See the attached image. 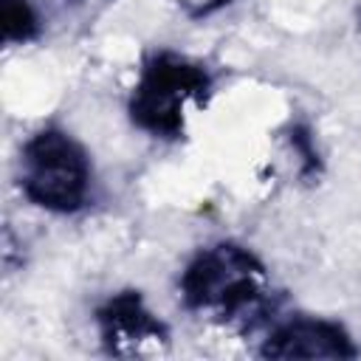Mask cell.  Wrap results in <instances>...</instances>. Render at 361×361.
<instances>
[{
  "label": "cell",
  "mask_w": 361,
  "mask_h": 361,
  "mask_svg": "<svg viewBox=\"0 0 361 361\" xmlns=\"http://www.w3.org/2000/svg\"><path fill=\"white\" fill-rule=\"evenodd\" d=\"M268 358H347L355 355V347L341 327L330 322H290L279 327L262 347Z\"/></svg>",
  "instance_id": "cell-5"
},
{
  "label": "cell",
  "mask_w": 361,
  "mask_h": 361,
  "mask_svg": "<svg viewBox=\"0 0 361 361\" xmlns=\"http://www.w3.org/2000/svg\"><path fill=\"white\" fill-rule=\"evenodd\" d=\"M90 166L82 147L59 130L37 133L23 149V189L28 200L54 212H73L85 203Z\"/></svg>",
  "instance_id": "cell-2"
},
{
  "label": "cell",
  "mask_w": 361,
  "mask_h": 361,
  "mask_svg": "<svg viewBox=\"0 0 361 361\" xmlns=\"http://www.w3.org/2000/svg\"><path fill=\"white\" fill-rule=\"evenodd\" d=\"M203 90L206 76L200 68L175 56H158L135 87L133 118L152 133L175 135L180 130L183 104L189 99H200Z\"/></svg>",
  "instance_id": "cell-3"
},
{
  "label": "cell",
  "mask_w": 361,
  "mask_h": 361,
  "mask_svg": "<svg viewBox=\"0 0 361 361\" xmlns=\"http://www.w3.org/2000/svg\"><path fill=\"white\" fill-rule=\"evenodd\" d=\"M0 20H3V39H28L37 31V17L25 0H0Z\"/></svg>",
  "instance_id": "cell-6"
},
{
  "label": "cell",
  "mask_w": 361,
  "mask_h": 361,
  "mask_svg": "<svg viewBox=\"0 0 361 361\" xmlns=\"http://www.w3.org/2000/svg\"><path fill=\"white\" fill-rule=\"evenodd\" d=\"M180 285L189 307L217 319H245L262 302L265 274L248 251L214 245L186 268Z\"/></svg>",
  "instance_id": "cell-1"
},
{
  "label": "cell",
  "mask_w": 361,
  "mask_h": 361,
  "mask_svg": "<svg viewBox=\"0 0 361 361\" xmlns=\"http://www.w3.org/2000/svg\"><path fill=\"white\" fill-rule=\"evenodd\" d=\"M102 336L110 353L116 355H141L147 347H155L166 341L164 327L141 307V299L133 293H124L113 299L102 313H99Z\"/></svg>",
  "instance_id": "cell-4"
}]
</instances>
